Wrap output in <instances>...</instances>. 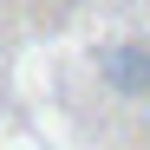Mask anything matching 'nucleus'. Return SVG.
Wrapping results in <instances>:
<instances>
[{
  "label": "nucleus",
  "mask_w": 150,
  "mask_h": 150,
  "mask_svg": "<svg viewBox=\"0 0 150 150\" xmlns=\"http://www.w3.org/2000/svg\"><path fill=\"white\" fill-rule=\"evenodd\" d=\"M98 79L117 98H150V39H111V46H98Z\"/></svg>",
  "instance_id": "1"
}]
</instances>
